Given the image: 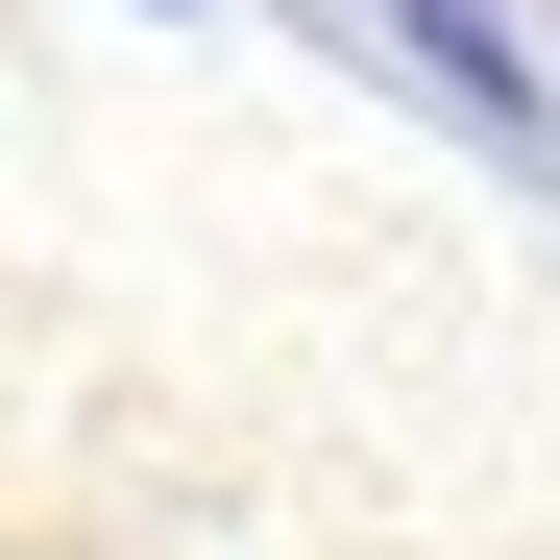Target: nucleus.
Segmentation results:
<instances>
[{"instance_id":"f257e3e1","label":"nucleus","mask_w":560,"mask_h":560,"mask_svg":"<svg viewBox=\"0 0 560 560\" xmlns=\"http://www.w3.org/2000/svg\"><path fill=\"white\" fill-rule=\"evenodd\" d=\"M365 25H390V49H415V73H439V98H463V122H488V147H512V171H560V98H536V49L488 25V0H365Z\"/></svg>"}]
</instances>
